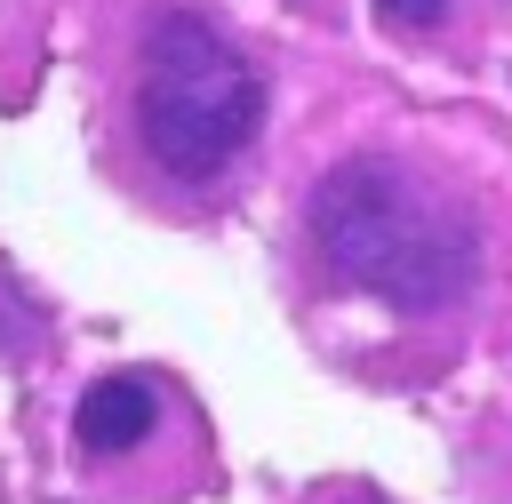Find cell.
Masks as SVG:
<instances>
[{
  "label": "cell",
  "instance_id": "cell-1",
  "mask_svg": "<svg viewBox=\"0 0 512 504\" xmlns=\"http://www.w3.org/2000/svg\"><path fill=\"white\" fill-rule=\"evenodd\" d=\"M304 232L328 280L384 296L392 312H448L456 296H472L488 256L480 216L384 152L336 160L304 200Z\"/></svg>",
  "mask_w": 512,
  "mask_h": 504
},
{
  "label": "cell",
  "instance_id": "cell-2",
  "mask_svg": "<svg viewBox=\"0 0 512 504\" xmlns=\"http://www.w3.org/2000/svg\"><path fill=\"white\" fill-rule=\"evenodd\" d=\"M128 120L168 184H216L264 128V72L184 0L152 8L136 40Z\"/></svg>",
  "mask_w": 512,
  "mask_h": 504
},
{
  "label": "cell",
  "instance_id": "cell-3",
  "mask_svg": "<svg viewBox=\"0 0 512 504\" xmlns=\"http://www.w3.org/2000/svg\"><path fill=\"white\" fill-rule=\"evenodd\" d=\"M168 416V384L144 376V368H120V376H96L72 408V456L96 472V464H128L144 456V440L160 432Z\"/></svg>",
  "mask_w": 512,
  "mask_h": 504
},
{
  "label": "cell",
  "instance_id": "cell-4",
  "mask_svg": "<svg viewBox=\"0 0 512 504\" xmlns=\"http://www.w3.org/2000/svg\"><path fill=\"white\" fill-rule=\"evenodd\" d=\"M376 16L400 24V32H432V24L448 16V0H376Z\"/></svg>",
  "mask_w": 512,
  "mask_h": 504
},
{
  "label": "cell",
  "instance_id": "cell-5",
  "mask_svg": "<svg viewBox=\"0 0 512 504\" xmlns=\"http://www.w3.org/2000/svg\"><path fill=\"white\" fill-rule=\"evenodd\" d=\"M320 504H392V496H384V488H368V480H352V488H328Z\"/></svg>",
  "mask_w": 512,
  "mask_h": 504
}]
</instances>
